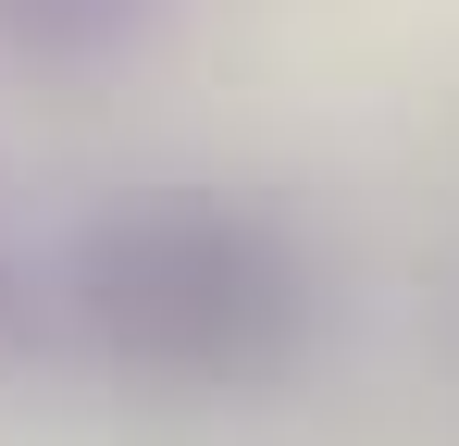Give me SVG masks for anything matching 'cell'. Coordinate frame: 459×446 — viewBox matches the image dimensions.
<instances>
[{
	"label": "cell",
	"instance_id": "obj_2",
	"mask_svg": "<svg viewBox=\"0 0 459 446\" xmlns=\"http://www.w3.org/2000/svg\"><path fill=\"white\" fill-rule=\"evenodd\" d=\"M161 25V0H0V50L38 74H100Z\"/></svg>",
	"mask_w": 459,
	"mask_h": 446
},
{
	"label": "cell",
	"instance_id": "obj_3",
	"mask_svg": "<svg viewBox=\"0 0 459 446\" xmlns=\"http://www.w3.org/2000/svg\"><path fill=\"white\" fill-rule=\"evenodd\" d=\"M13 335H25V273L0 261V360H13Z\"/></svg>",
	"mask_w": 459,
	"mask_h": 446
},
{
	"label": "cell",
	"instance_id": "obj_1",
	"mask_svg": "<svg viewBox=\"0 0 459 446\" xmlns=\"http://www.w3.org/2000/svg\"><path fill=\"white\" fill-rule=\"evenodd\" d=\"M63 310L112 372H137L161 397H261L299 372L323 322V273L261 199L150 186L75 236Z\"/></svg>",
	"mask_w": 459,
	"mask_h": 446
}]
</instances>
